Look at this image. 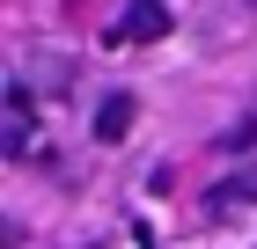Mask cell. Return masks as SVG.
<instances>
[{
	"instance_id": "cell-2",
	"label": "cell",
	"mask_w": 257,
	"mask_h": 249,
	"mask_svg": "<svg viewBox=\"0 0 257 249\" xmlns=\"http://www.w3.org/2000/svg\"><path fill=\"white\" fill-rule=\"evenodd\" d=\"M242 205H257V169H242V176H228V183L206 191V212H213V220H228V212H242Z\"/></svg>"
},
{
	"instance_id": "cell-3",
	"label": "cell",
	"mask_w": 257,
	"mask_h": 249,
	"mask_svg": "<svg viewBox=\"0 0 257 249\" xmlns=\"http://www.w3.org/2000/svg\"><path fill=\"white\" fill-rule=\"evenodd\" d=\"M133 110H140L133 96H103V110H96V139L103 147H118V139L133 132Z\"/></svg>"
},
{
	"instance_id": "cell-1",
	"label": "cell",
	"mask_w": 257,
	"mask_h": 249,
	"mask_svg": "<svg viewBox=\"0 0 257 249\" xmlns=\"http://www.w3.org/2000/svg\"><path fill=\"white\" fill-rule=\"evenodd\" d=\"M169 37V8L162 0H133L118 15V30H110V44H162Z\"/></svg>"
}]
</instances>
